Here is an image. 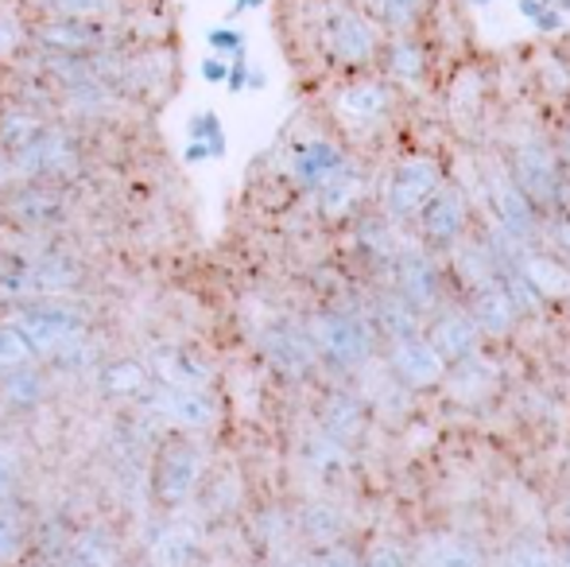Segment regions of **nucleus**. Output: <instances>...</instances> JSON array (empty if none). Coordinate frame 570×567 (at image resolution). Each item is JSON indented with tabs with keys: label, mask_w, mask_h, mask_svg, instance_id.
<instances>
[{
	"label": "nucleus",
	"mask_w": 570,
	"mask_h": 567,
	"mask_svg": "<svg viewBox=\"0 0 570 567\" xmlns=\"http://www.w3.org/2000/svg\"><path fill=\"white\" fill-rule=\"evenodd\" d=\"M323 47H326V55H331V62H338L345 70L368 67V62H376V55L384 51L373 16L357 12L353 4H338L326 12Z\"/></svg>",
	"instance_id": "1"
},
{
	"label": "nucleus",
	"mask_w": 570,
	"mask_h": 567,
	"mask_svg": "<svg viewBox=\"0 0 570 567\" xmlns=\"http://www.w3.org/2000/svg\"><path fill=\"white\" fill-rule=\"evenodd\" d=\"M311 339H315L318 354L326 362L342 365V370H353V365L368 362V354H373V326L361 315H350V311L315 315L311 319Z\"/></svg>",
	"instance_id": "2"
},
{
	"label": "nucleus",
	"mask_w": 570,
	"mask_h": 567,
	"mask_svg": "<svg viewBox=\"0 0 570 567\" xmlns=\"http://www.w3.org/2000/svg\"><path fill=\"white\" fill-rule=\"evenodd\" d=\"M16 331L31 342L36 354H47V350H67L70 342L82 334V319L70 307H59V303H28L16 315Z\"/></svg>",
	"instance_id": "3"
},
{
	"label": "nucleus",
	"mask_w": 570,
	"mask_h": 567,
	"mask_svg": "<svg viewBox=\"0 0 570 567\" xmlns=\"http://www.w3.org/2000/svg\"><path fill=\"white\" fill-rule=\"evenodd\" d=\"M512 179L517 187L532 198L535 206H556L563 203V172H559V159L551 156L543 144H520L512 151Z\"/></svg>",
	"instance_id": "4"
},
{
	"label": "nucleus",
	"mask_w": 570,
	"mask_h": 567,
	"mask_svg": "<svg viewBox=\"0 0 570 567\" xmlns=\"http://www.w3.org/2000/svg\"><path fill=\"white\" fill-rule=\"evenodd\" d=\"M439 187H443V172H439L435 159L428 156L404 159L389 179V211L396 218H412V214H420L439 195Z\"/></svg>",
	"instance_id": "5"
},
{
	"label": "nucleus",
	"mask_w": 570,
	"mask_h": 567,
	"mask_svg": "<svg viewBox=\"0 0 570 567\" xmlns=\"http://www.w3.org/2000/svg\"><path fill=\"white\" fill-rule=\"evenodd\" d=\"M12 159H16V167H20L23 175H31V179H62V175L78 172V164H82V151H78V144H75L70 133L47 125V129L39 133V137L31 140L23 151H16Z\"/></svg>",
	"instance_id": "6"
},
{
	"label": "nucleus",
	"mask_w": 570,
	"mask_h": 567,
	"mask_svg": "<svg viewBox=\"0 0 570 567\" xmlns=\"http://www.w3.org/2000/svg\"><path fill=\"white\" fill-rule=\"evenodd\" d=\"M198 478V454L183 439H167L156 454V467H151V493H156L159 506H179L190 490H195Z\"/></svg>",
	"instance_id": "7"
},
{
	"label": "nucleus",
	"mask_w": 570,
	"mask_h": 567,
	"mask_svg": "<svg viewBox=\"0 0 570 567\" xmlns=\"http://www.w3.org/2000/svg\"><path fill=\"white\" fill-rule=\"evenodd\" d=\"M392 106V90L381 78H361L350 82L334 94V114L342 117L350 129H368V125H381L384 114Z\"/></svg>",
	"instance_id": "8"
},
{
	"label": "nucleus",
	"mask_w": 570,
	"mask_h": 567,
	"mask_svg": "<svg viewBox=\"0 0 570 567\" xmlns=\"http://www.w3.org/2000/svg\"><path fill=\"white\" fill-rule=\"evenodd\" d=\"M261 346H264V358H268L279 373H287V378H303L318 358V346H315V339H311V331H303V326H295V323L268 326Z\"/></svg>",
	"instance_id": "9"
},
{
	"label": "nucleus",
	"mask_w": 570,
	"mask_h": 567,
	"mask_svg": "<svg viewBox=\"0 0 570 567\" xmlns=\"http://www.w3.org/2000/svg\"><path fill=\"white\" fill-rule=\"evenodd\" d=\"M36 39L47 55H98L106 43L101 20H75V16H51L36 28Z\"/></svg>",
	"instance_id": "10"
},
{
	"label": "nucleus",
	"mask_w": 570,
	"mask_h": 567,
	"mask_svg": "<svg viewBox=\"0 0 570 567\" xmlns=\"http://www.w3.org/2000/svg\"><path fill=\"white\" fill-rule=\"evenodd\" d=\"M392 370H396V378L404 381V385L428 389L443 378L446 362L439 358V350L431 346V339H420V334H415V339L392 342Z\"/></svg>",
	"instance_id": "11"
},
{
	"label": "nucleus",
	"mask_w": 570,
	"mask_h": 567,
	"mask_svg": "<svg viewBox=\"0 0 570 567\" xmlns=\"http://www.w3.org/2000/svg\"><path fill=\"white\" fill-rule=\"evenodd\" d=\"M465 198L458 187H439V195L431 198L428 206L420 211V226H423V237L431 245H454L465 229Z\"/></svg>",
	"instance_id": "12"
},
{
	"label": "nucleus",
	"mask_w": 570,
	"mask_h": 567,
	"mask_svg": "<svg viewBox=\"0 0 570 567\" xmlns=\"http://www.w3.org/2000/svg\"><path fill=\"white\" fill-rule=\"evenodd\" d=\"M292 167H295V179L318 195L326 183H334L345 172V167H350V159H345V151L338 148V144L307 140V144H299V148H295Z\"/></svg>",
	"instance_id": "13"
},
{
	"label": "nucleus",
	"mask_w": 570,
	"mask_h": 567,
	"mask_svg": "<svg viewBox=\"0 0 570 567\" xmlns=\"http://www.w3.org/2000/svg\"><path fill=\"white\" fill-rule=\"evenodd\" d=\"M478 334L481 326L473 323V315H462V311H446V315L435 319V326H431V346L439 350V358H443L446 365L454 362H465V358L473 354V346H478Z\"/></svg>",
	"instance_id": "14"
},
{
	"label": "nucleus",
	"mask_w": 570,
	"mask_h": 567,
	"mask_svg": "<svg viewBox=\"0 0 570 567\" xmlns=\"http://www.w3.org/2000/svg\"><path fill=\"white\" fill-rule=\"evenodd\" d=\"M396 292L412 303L415 311H431L439 303V273L423 253H404L396 265Z\"/></svg>",
	"instance_id": "15"
},
{
	"label": "nucleus",
	"mask_w": 570,
	"mask_h": 567,
	"mask_svg": "<svg viewBox=\"0 0 570 567\" xmlns=\"http://www.w3.org/2000/svg\"><path fill=\"white\" fill-rule=\"evenodd\" d=\"M493 206H497V222H501L517 242H528V237L535 234V203L517 187V179L493 183Z\"/></svg>",
	"instance_id": "16"
},
{
	"label": "nucleus",
	"mask_w": 570,
	"mask_h": 567,
	"mask_svg": "<svg viewBox=\"0 0 570 567\" xmlns=\"http://www.w3.org/2000/svg\"><path fill=\"white\" fill-rule=\"evenodd\" d=\"M517 319H520V307L512 303V295L504 292L501 281L478 287V295H473V323H478L481 331L501 339V334H509L512 326H517Z\"/></svg>",
	"instance_id": "17"
},
{
	"label": "nucleus",
	"mask_w": 570,
	"mask_h": 567,
	"mask_svg": "<svg viewBox=\"0 0 570 567\" xmlns=\"http://www.w3.org/2000/svg\"><path fill=\"white\" fill-rule=\"evenodd\" d=\"M159 409L171 420H179L183 428H206L214 420V401L206 397V389H190V385H164Z\"/></svg>",
	"instance_id": "18"
},
{
	"label": "nucleus",
	"mask_w": 570,
	"mask_h": 567,
	"mask_svg": "<svg viewBox=\"0 0 570 567\" xmlns=\"http://www.w3.org/2000/svg\"><path fill=\"white\" fill-rule=\"evenodd\" d=\"M8 214L31 229H47L62 218V203H59V195L47 187H23L8 198Z\"/></svg>",
	"instance_id": "19"
},
{
	"label": "nucleus",
	"mask_w": 570,
	"mask_h": 567,
	"mask_svg": "<svg viewBox=\"0 0 570 567\" xmlns=\"http://www.w3.org/2000/svg\"><path fill=\"white\" fill-rule=\"evenodd\" d=\"M43 129H47V121L36 114V109H23V106L0 109V148H4V156L23 151Z\"/></svg>",
	"instance_id": "20"
},
{
	"label": "nucleus",
	"mask_w": 570,
	"mask_h": 567,
	"mask_svg": "<svg viewBox=\"0 0 570 567\" xmlns=\"http://www.w3.org/2000/svg\"><path fill=\"white\" fill-rule=\"evenodd\" d=\"M384 67H389V75L396 78V82L415 86L428 78V55H423V47L415 43L412 36H396L384 47Z\"/></svg>",
	"instance_id": "21"
},
{
	"label": "nucleus",
	"mask_w": 570,
	"mask_h": 567,
	"mask_svg": "<svg viewBox=\"0 0 570 567\" xmlns=\"http://www.w3.org/2000/svg\"><path fill=\"white\" fill-rule=\"evenodd\" d=\"M148 381H151L148 365L136 362V358H117V362H109L101 370V389L109 397H136L148 389Z\"/></svg>",
	"instance_id": "22"
},
{
	"label": "nucleus",
	"mask_w": 570,
	"mask_h": 567,
	"mask_svg": "<svg viewBox=\"0 0 570 567\" xmlns=\"http://www.w3.org/2000/svg\"><path fill=\"white\" fill-rule=\"evenodd\" d=\"M376 323H381V331L389 334L392 342L400 339H415V323H420V311L412 307V303L404 300V295H384L381 303H376Z\"/></svg>",
	"instance_id": "23"
},
{
	"label": "nucleus",
	"mask_w": 570,
	"mask_h": 567,
	"mask_svg": "<svg viewBox=\"0 0 570 567\" xmlns=\"http://www.w3.org/2000/svg\"><path fill=\"white\" fill-rule=\"evenodd\" d=\"M368 8H373V20H381L396 36H407L428 12V0H368Z\"/></svg>",
	"instance_id": "24"
},
{
	"label": "nucleus",
	"mask_w": 570,
	"mask_h": 567,
	"mask_svg": "<svg viewBox=\"0 0 570 567\" xmlns=\"http://www.w3.org/2000/svg\"><path fill=\"white\" fill-rule=\"evenodd\" d=\"M520 268L528 273V281L540 287V295H563L570 287V276L559 261L543 257V253H520Z\"/></svg>",
	"instance_id": "25"
},
{
	"label": "nucleus",
	"mask_w": 570,
	"mask_h": 567,
	"mask_svg": "<svg viewBox=\"0 0 570 567\" xmlns=\"http://www.w3.org/2000/svg\"><path fill=\"white\" fill-rule=\"evenodd\" d=\"M31 273H36L39 292H67V287H75L78 281H82L78 265L70 257H62V253H47L43 261L31 265Z\"/></svg>",
	"instance_id": "26"
},
{
	"label": "nucleus",
	"mask_w": 570,
	"mask_h": 567,
	"mask_svg": "<svg viewBox=\"0 0 570 567\" xmlns=\"http://www.w3.org/2000/svg\"><path fill=\"white\" fill-rule=\"evenodd\" d=\"M361 424H365V409H361L350 393H338L326 401V431H331L334 439H353L361 431Z\"/></svg>",
	"instance_id": "27"
},
{
	"label": "nucleus",
	"mask_w": 570,
	"mask_h": 567,
	"mask_svg": "<svg viewBox=\"0 0 570 567\" xmlns=\"http://www.w3.org/2000/svg\"><path fill=\"white\" fill-rule=\"evenodd\" d=\"M0 389H4V401L20 404V409H31V404H39V401H43V393H47L43 378H39L36 370H28V365H20V370L8 373Z\"/></svg>",
	"instance_id": "28"
},
{
	"label": "nucleus",
	"mask_w": 570,
	"mask_h": 567,
	"mask_svg": "<svg viewBox=\"0 0 570 567\" xmlns=\"http://www.w3.org/2000/svg\"><path fill=\"white\" fill-rule=\"evenodd\" d=\"M353 198H357V175H353V167H345L334 183H326L323 190H318V203H323V211L331 214H345L353 206Z\"/></svg>",
	"instance_id": "29"
},
{
	"label": "nucleus",
	"mask_w": 570,
	"mask_h": 567,
	"mask_svg": "<svg viewBox=\"0 0 570 567\" xmlns=\"http://www.w3.org/2000/svg\"><path fill=\"white\" fill-rule=\"evenodd\" d=\"M23 292H39L31 265H23V261H12V257H0V295L16 300V295H23Z\"/></svg>",
	"instance_id": "30"
},
{
	"label": "nucleus",
	"mask_w": 570,
	"mask_h": 567,
	"mask_svg": "<svg viewBox=\"0 0 570 567\" xmlns=\"http://www.w3.org/2000/svg\"><path fill=\"white\" fill-rule=\"evenodd\" d=\"M31 354L36 350H31V342L16 326H0V373H12L20 365H28Z\"/></svg>",
	"instance_id": "31"
},
{
	"label": "nucleus",
	"mask_w": 570,
	"mask_h": 567,
	"mask_svg": "<svg viewBox=\"0 0 570 567\" xmlns=\"http://www.w3.org/2000/svg\"><path fill=\"white\" fill-rule=\"evenodd\" d=\"M517 8L535 31H559L567 23V12L556 8V0H520Z\"/></svg>",
	"instance_id": "32"
},
{
	"label": "nucleus",
	"mask_w": 570,
	"mask_h": 567,
	"mask_svg": "<svg viewBox=\"0 0 570 567\" xmlns=\"http://www.w3.org/2000/svg\"><path fill=\"white\" fill-rule=\"evenodd\" d=\"M51 16H75V20H101L114 12V0H43Z\"/></svg>",
	"instance_id": "33"
},
{
	"label": "nucleus",
	"mask_w": 570,
	"mask_h": 567,
	"mask_svg": "<svg viewBox=\"0 0 570 567\" xmlns=\"http://www.w3.org/2000/svg\"><path fill=\"white\" fill-rule=\"evenodd\" d=\"M114 560V553H109V545L101 537H86L75 545V553H70V564L67 567H109Z\"/></svg>",
	"instance_id": "34"
},
{
	"label": "nucleus",
	"mask_w": 570,
	"mask_h": 567,
	"mask_svg": "<svg viewBox=\"0 0 570 567\" xmlns=\"http://www.w3.org/2000/svg\"><path fill=\"white\" fill-rule=\"evenodd\" d=\"M20 47H23L20 20H16L12 12H4V8H0V62L12 59V55H20Z\"/></svg>",
	"instance_id": "35"
},
{
	"label": "nucleus",
	"mask_w": 570,
	"mask_h": 567,
	"mask_svg": "<svg viewBox=\"0 0 570 567\" xmlns=\"http://www.w3.org/2000/svg\"><path fill=\"white\" fill-rule=\"evenodd\" d=\"M428 567H481V556L470 545H446L431 556Z\"/></svg>",
	"instance_id": "36"
},
{
	"label": "nucleus",
	"mask_w": 570,
	"mask_h": 567,
	"mask_svg": "<svg viewBox=\"0 0 570 567\" xmlns=\"http://www.w3.org/2000/svg\"><path fill=\"white\" fill-rule=\"evenodd\" d=\"M501 567H556L551 564V556L543 553V548H535V545H517L509 556L501 560Z\"/></svg>",
	"instance_id": "37"
},
{
	"label": "nucleus",
	"mask_w": 570,
	"mask_h": 567,
	"mask_svg": "<svg viewBox=\"0 0 570 567\" xmlns=\"http://www.w3.org/2000/svg\"><path fill=\"white\" fill-rule=\"evenodd\" d=\"M16 545H20V525H16V517L8 509H0V560H8L16 553Z\"/></svg>",
	"instance_id": "38"
},
{
	"label": "nucleus",
	"mask_w": 570,
	"mask_h": 567,
	"mask_svg": "<svg viewBox=\"0 0 570 567\" xmlns=\"http://www.w3.org/2000/svg\"><path fill=\"white\" fill-rule=\"evenodd\" d=\"M187 548H195V537H187V532H171V537L164 540V560L171 567H183L187 564Z\"/></svg>",
	"instance_id": "39"
},
{
	"label": "nucleus",
	"mask_w": 570,
	"mask_h": 567,
	"mask_svg": "<svg viewBox=\"0 0 570 567\" xmlns=\"http://www.w3.org/2000/svg\"><path fill=\"white\" fill-rule=\"evenodd\" d=\"M365 567H404V553H400V548H392V545H381V548H373V553H368Z\"/></svg>",
	"instance_id": "40"
},
{
	"label": "nucleus",
	"mask_w": 570,
	"mask_h": 567,
	"mask_svg": "<svg viewBox=\"0 0 570 567\" xmlns=\"http://www.w3.org/2000/svg\"><path fill=\"white\" fill-rule=\"evenodd\" d=\"M210 43H214V47H226L229 55H240V51H245V39H240L237 31H214Z\"/></svg>",
	"instance_id": "41"
},
{
	"label": "nucleus",
	"mask_w": 570,
	"mask_h": 567,
	"mask_svg": "<svg viewBox=\"0 0 570 567\" xmlns=\"http://www.w3.org/2000/svg\"><path fill=\"white\" fill-rule=\"evenodd\" d=\"M315 567H361V564H357V556H353V553H342V548H338V553H326Z\"/></svg>",
	"instance_id": "42"
},
{
	"label": "nucleus",
	"mask_w": 570,
	"mask_h": 567,
	"mask_svg": "<svg viewBox=\"0 0 570 567\" xmlns=\"http://www.w3.org/2000/svg\"><path fill=\"white\" fill-rule=\"evenodd\" d=\"M12 486H16V470H12V462L8 459H0V501L12 493Z\"/></svg>",
	"instance_id": "43"
},
{
	"label": "nucleus",
	"mask_w": 570,
	"mask_h": 567,
	"mask_svg": "<svg viewBox=\"0 0 570 567\" xmlns=\"http://www.w3.org/2000/svg\"><path fill=\"white\" fill-rule=\"evenodd\" d=\"M551 237L559 242V250L570 253V214H567V218H556V226H551Z\"/></svg>",
	"instance_id": "44"
},
{
	"label": "nucleus",
	"mask_w": 570,
	"mask_h": 567,
	"mask_svg": "<svg viewBox=\"0 0 570 567\" xmlns=\"http://www.w3.org/2000/svg\"><path fill=\"white\" fill-rule=\"evenodd\" d=\"M206 78H226V67L222 62H206Z\"/></svg>",
	"instance_id": "45"
},
{
	"label": "nucleus",
	"mask_w": 570,
	"mask_h": 567,
	"mask_svg": "<svg viewBox=\"0 0 570 567\" xmlns=\"http://www.w3.org/2000/svg\"><path fill=\"white\" fill-rule=\"evenodd\" d=\"M563 156H567V159H570V129H567V133H563Z\"/></svg>",
	"instance_id": "46"
},
{
	"label": "nucleus",
	"mask_w": 570,
	"mask_h": 567,
	"mask_svg": "<svg viewBox=\"0 0 570 567\" xmlns=\"http://www.w3.org/2000/svg\"><path fill=\"white\" fill-rule=\"evenodd\" d=\"M473 8H485V4H493V0H470Z\"/></svg>",
	"instance_id": "47"
},
{
	"label": "nucleus",
	"mask_w": 570,
	"mask_h": 567,
	"mask_svg": "<svg viewBox=\"0 0 570 567\" xmlns=\"http://www.w3.org/2000/svg\"><path fill=\"white\" fill-rule=\"evenodd\" d=\"M556 8H563V12H570V0H556Z\"/></svg>",
	"instance_id": "48"
},
{
	"label": "nucleus",
	"mask_w": 570,
	"mask_h": 567,
	"mask_svg": "<svg viewBox=\"0 0 570 567\" xmlns=\"http://www.w3.org/2000/svg\"><path fill=\"white\" fill-rule=\"evenodd\" d=\"M559 567H570V548H567V556H563V564H559Z\"/></svg>",
	"instance_id": "49"
},
{
	"label": "nucleus",
	"mask_w": 570,
	"mask_h": 567,
	"mask_svg": "<svg viewBox=\"0 0 570 567\" xmlns=\"http://www.w3.org/2000/svg\"><path fill=\"white\" fill-rule=\"evenodd\" d=\"M0 109H4V106H0Z\"/></svg>",
	"instance_id": "50"
},
{
	"label": "nucleus",
	"mask_w": 570,
	"mask_h": 567,
	"mask_svg": "<svg viewBox=\"0 0 570 567\" xmlns=\"http://www.w3.org/2000/svg\"><path fill=\"white\" fill-rule=\"evenodd\" d=\"M0 151H4V148H0Z\"/></svg>",
	"instance_id": "51"
}]
</instances>
